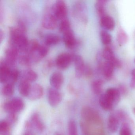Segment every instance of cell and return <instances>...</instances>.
<instances>
[{
  "label": "cell",
  "mask_w": 135,
  "mask_h": 135,
  "mask_svg": "<svg viewBox=\"0 0 135 135\" xmlns=\"http://www.w3.org/2000/svg\"><path fill=\"white\" fill-rule=\"evenodd\" d=\"M109 61H110L113 64L114 68H120L121 67V62L116 57H114L113 60Z\"/></svg>",
  "instance_id": "38"
},
{
  "label": "cell",
  "mask_w": 135,
  "mask_h": 135,
  "mask_svg": "<svg viewBox=\"0 0 135 135\" xmlns=\"http://www.w3.org/2000/svg\"><path fill=\"white\" fill-rule=\"evenodd\" d=\"M18 52V50L12 46L8 48L5 51V58L4 60L10 68L16 64L19 58Z\"/></svg>",
  "instance_id": "8"
},
{
  "label": "cell",
  "mask_w": 135,
  "mask_h": 135,
  "mask_svg": "<svg viewBox=\"0 0 135 135\" xmlns=\"http://www.w3.org/2000/svg\"><path fill=\"white\" fill-rule=\"evenodd\" d=\"M100 24L101 26L107 30L113 31L115 26V21L112 17L105 15L101 18Z\"/></svg>",
  "instance_id": "17"
},
{
  "label": "cell",
  "mask_w": 135,
  "mask_h": 135,
  "mask_svg": "<svg viewBox=\"0 0 135 135\" xmlns=\"http://www.w3.org/2000/svg\"><path fill=\"white\" fill-rule=\"evenodd\" d=\"M60 41V37L55 34H49L46 35L44 38L45 45L48 46L57 45Z\"/></svg>",
  "instance_id": "23"
},
{
  "label": "cell",
  "mask_w": 135,
  "mask_h": 135,
  "mask_svg": "<svg viewBox=\"0 0 135 135\" xmlns=\"http://www.w3.org/2000/svg\"><path fill=\"white\" fill-rule=\"evenodd\" d=\"M104 94L113 107L117 105L119 103L120 99L121 94L118 89L115 88H109Z\"/></svg>",
  "instance_id": "11"
},
{
  "label": "cell",
  "mask_w": 135,
  "mask_h": 135,
  "mask_svg": "<svg viewBox=\"0 0 135 135\" xmlns=\"http://www.w3.org/2000/svg\"><path fill=\"white\" fill-rule=\"evenodd\" d=\"M71 29V24L68 19L66 18L61 20L59 25V30L61 32L64 33Z\"/></svg>",
  "instance_id": "32"
},
{
  "label": "cell",
  "mask_w": 135,
  "mask_h": 135,
  "mask_svg": "<svg viewBox=\"0 0 135 135\" xmlns=\"http://www.w3.org/2000/svg\"><path fill=\"white\" fill-rule=\"evenodd\" d=\"M63 41L66 47L73 49L76 45V40L74 33L71 29L63 33Z\"/></svg>",
  "instance_id": "14"
},
{
  "label": "cell",
  "mask_w": 135,
  "mask_h": 135,
  "mask_svg": "<svg viewBox=\"0 0 135 135\" xmlns=\"http://www.w3.org/2000/svg\"><path fill=\"white\" fill-rule=\"evenodd\" d=\"M20 76V73L18 69H13L11 70L8 83H11L14 84L18 79Z\"/></svg>",
  "instance_id": "35"
},
{
  "label": "cell",
  "mask_w": 135,
  "mask_h": 135,
  "mask_svg": "<svg viewBox=\"0 0 135 135\" xmlns=\"http://www.w3.org/2000/svg\"><path fill=\"white\" fill-rule=\"evenodd\" d=\"M22 135H33V134L30 131H26Z\"/></svg>",
  "instance_id": "43"
},
{
  "label": "cell",
  "mask_w": 135,
  "mask_h": 135,
  "mask_svg": "<svg viewBox=\"0 0 135 135\" xmlns=\"http://www.w3.org/2000/svg\"><path fill=\"white\" fill-rule=\"evenodd\" d=\"M53 12L57 20H62L66 18L68 14L67 6L64 1H57L52 8Z\"/></svg>",
  "instance_id": "4"
},
{
  "label": "cell",
  "mask_w": 135,
  "mask_h": 135,
  "mask_svg": "<svg viewBox=\"0 0 135 135\" xmlns=\"http://www.w3.org/2000/svg\"><path fill=\"white\" fill-rule=\"evenodd\" d=\"M0 32H0V41L1 42H2L4 38V34L3 31L2 30H1Z\"/></svg>",
  "instance_id": "41"
},
{
  "label": "cell",
  "mask_w": 135,
  "mask_h": 135,
  "mask_svg": "<svg viewBox=\"0 0 135 135\" xmlns=\"http://www.w3.org/2000/svg\"><path fill=\"white\" fill-rule=\"evenodd\" d=\"M21 79L30 83L35 82L37 80L38 75L35 71L31 69H27L23 71L21 74Z\"/></svg>",
  "instance_id": "21"
},
{
  "label": "cell",
  "mask_w": 135,
  "mask_h": 135,
  "mask_svg": "<svg viewBox=\"0 0 135 135\" xmlns=\"http://www.w3.org/2000/svg\"><path fill=\"white\" fill-rule=\"evenodd\" d=\"M11 71V68L4 60H1L0 64V81L1 83H8Z\"/></svg>",
  "instance_id": "12"
},
{
  "label": "cell",
  "mask_w": 135,
  "mask_h": 135,
  "mask_svg": "<svg viewBox=\"0 0 135 135\" xmlns=\"http://www.w3.org/2000/svg\"><path fill=\"white\" fill-rule=\"evenodd\" d=\"M11 126L7 120H3L0 122V133L1 135H10Z\"/></svg>",
  "instance_id": "27"
},
{
  "label": "cell",
  "mask_w": 135,
  "mask_h": 135,
  "mask_svg": "<svg viewBox=\"0 0 135 135\" xmlns=\"http://www.w3.org/2000/svg\"><path fill=\"white\" fill-rule=\"evenodd\" d=\"M48 99L50 105L52 107H56L62 101V95L58 90L51 88L48 90Z\"/></svg>",
  "instance_id": "9"
},
{
  "label": "cell",
  "mask_w": 135,
  "mask_h": 135,
  "mask_svg": "<svg viewBox=\"0 0 135 135\" xmlns=\"http://www.w3.org/2000/svg\"><path fill=\"white\" fill-rule=\"evenodd\" d=\"M134 62H135V60H134Z\"/></svg>",
  "instance_id": "46"
},
{
  "label": "cell",
  "mask_w": 135,
  "mask_h": 135,
  "mask_svg": "<svg viewBox=\"0 0 135 135\" xmlns=\"http://www.w3.org/2000/svg\"><path fill=\"white\" fill-rule=\"evenodd\" d=\"M49 52V48L48 46L45 45H40L36 50L29 55L32 63H37L46 56Z\"/></svg>",
  "instance_id": "7"
},
{
  "label": "cell",
  "mask_w": 135,
  "mask_h": 135,
  "mask_svg": "<svg viewBox=\"0 0 135 135\" xmlns=\"http://www.w3.org/2000/svg\"><path fill=\"white\" fill-rule=\"evenodd\" d=\"M68 135H78L76 123L74 120H71L68 124Z\"/></svg>",
  "instance_id": "33"
},
{
  "label": "cell",
  "mask_w": 135,
  "mask_h": 135,
  "mask_svg": "<svg viewBox=\"0 0 135 135\" xmlns=\"http://www.w3.org/2000/svg\"><path fill=\"white\" fill-rule=\"evenodd\" d=\"M44 90L42 86L40 84H35L31 86L28 98L32 101L38 100L42 98Z\"/></svg>",
  "instance_id": "15"
},
{
  "label": "cell",
  "mask_w": 135,
  "mask_h": 135,
  "mask_svg": "<svg viewBox=\"0 0 135 135\" xmlns=\"http://www.w3.org/2000/svg\"><path fill=\"white\" fill-rule=\"evenodd\" d=\"M18 61L20 64L25 67L31 66L32 63L30 55L27 53L19 57Z\"/></svg>",
  "instance_id": "31"
},
{
  "label": "cell",
  "mask_w": 135,
  "mask_h": 135,
  "mask_svg": "<svg viewBox=\"0 0 135 135\" xmlns=\"http://www.w3.org/2000/svg\"><path fill=\"white\" fill-rule=\"evenodd\" d=\"M73 61L75 64V75L77 78L84 76L86 65L83 57L79 55H73Z\"/></svg>",
  "instance_id": "10"
},
{
  "label": "cell",
  "mask_w": 135,
  "mask_h": 135,
  "mask_svg": "<svg viewBox=\"0 0 135 135\" xmlns=\"http://www.w3.org/2000/svg\"><path fill=\"white\" fill-rule=\"evenodd\" d=\"M91 86L93 92L96 94H99L102 90L103 82L100 80H94L92 82Z\"/></svg>",
  "instance_id": "30"
},
{
  "label": "cell",
  "mask_w": 135,
  "mask_h": 135,
  "mask_svg": "<svg viewBox=\"0 0 135 135\" xmlns=\"http://www.w3.org/2000/svg\"><path fill=\"white\" fill-rule=\"evenodd\" d=\"M14 84L10 83H6L1 90L2 94L5 97H11L14 94Z\"/></svg>",
  "instance_id": "25"
},
{
  "label": "cell",
  "mask_w": 135,
  "mask_h": 135,
  "mask_svg": "<svg viewBox=\"0 0 135 135\" xmlns=\"http://www.w3.org/2000/svg\"><path fill=\"white\" fill-rule=\"evenodd\" d=\"M114 67L110 61H105L103 65V75L106 79H110L113 76Z\"/></svg>",
  "instance_id": "22"
},
{
  "label": "cell",
  "mask_w": 135,
  "mask_h": 135,
  "mask_svg": "<svg viewBox=\"0 0 135 135\" xmlns=\"http://www.w3.org/2000/svg\"><path fill=\"white\" fill-rule=\"evenodd\" d=\"M103 57L107 61H110L115 57L114 53L110 47H106L103 49Z\"/></svg>",
  "instance_id": "34"
},
{
  "label": "cell",
  "mask_w": 135,
  "mask_h": 135,
  "mask_svg": "<svg viewBox=\"0 0 135 135\" xmlns=\"http://www.w3.org/2000/svg\"><path fill=\"white\" fill-rule=\"evenodd\" d=\"M85 9V5L81 2H78L73 7V13L77 18L85 22L86 20V16L84 15Z\"/></svg>",
  "instance_id": "16"
},
{
  "label": "cell",
  "mask_w": 135,
  "mask_h": 135,
  "mask_svg": "<svg viewBox=\"0 0 135 135\" xmlns=\"http://www.w3.org/2000/svg\"><path fill=\"white\" fill-rule=\"evenodd\" d=\"M30 121L33 127L37 131L42 132L45 129V125L37 113H35L32 114Z\"/></svg>",
  "instance_id": "18"
},
{
  "label": "cell",
  "mask_w": 135,
  "mask_h": 135,
  "mask_svg": "<svg viewBox=\"0 0 135 135\" xmlns=\"http://www.w3.org/2000/svg\"><path fill=\"white\" fill-rule=\"evenodd\" d=\"M106 1L103 0H100L96 1L95 3V8L101 18L105 16V7Z\"/></svg>",
  "instance_id": "28"
},
{
  "label": "cell",
  "mask_w": 135,
  "mask_h": 135,
  "mask_svg": "<svg viewBox=\"0 0 135 135\" xmlns=\"http://www.w3.org/2000/svg\"><path fill=\"white\" fill-rule=\"evenodd\" d=\"M91 74H92V71H91V69L88 65H86L84 71V75L87 77V76H90Z\"/></svg>",
  "instance_id": "39"
},
{
  "label": "cell",
  "mask_w": 135,
  "mask_h": 135,
  "mask_svg": "<svg viewBox=\"0 0 135 135\" xmlns=\"http://www.w3.org/2000/svg\"><path fill=\"white\" fill-rule=\"evenodd\" d=\"M119 120L116 115L111 114L109 116L107 121L108 129L112 133L117 132L119 126Z\"/></svg>",
  "instance_id": "19"
},
{
  "label": "cell",
  "mask_w": 135,
  "mask_h": 135,
  "mask_svg": "<svg viewBox=\"0 0 135 135\" xmlns=\"http://www.w3.org/2000/svg\"><path fill=\"white\" fill-rule=\"evenodd\" d=\"M54 135H61V134L59 132H56V133H55V134H54Z\"/></svg>",
  "instance_id": "44"
},
{
  "label": "cell",
  "mask_w": 135,
  "mask_h": 135,
  "mask_svg": "<svg viewBox=\"0 0 135 135\" xmlns=\"http://www.w3.org/2000/svg\"><path fill=\"white\" fill-rule=\"evenodd\" d=\"M82 118L86 122L98 123L100 122V117L95 110L89 107H84L81 111Z\"/></svg>",
  "instance_id": "3"
},
{
  "label": "cell",
  "mask_w": 135,
  "mask_h": 135,
  "mask_svg": "<svg viewBox=\"0 0 135 135\" xmlns=\"http://www.w3.org/2000/svg\"><path fill=\"white\" fill-rule=\"evenodd\" d=\"M17 119H18V117L16 113H8L7 120L9 122L11 125L16 123V122L17 121Z\"/></svg>",
  "instance_id": "37"
},
{
  "label": "cell",
  "mask_w": 135,
  "mask_h": 135,
  "mask_svg": "<svg viewBox=\"0 0 135 135\" xmlns=\"http://www.w3.org/2000/svg\"><path fill=\"white\" fill-rule=\"evenodd\" d=\"M99 103L102 108L105 110H110L114 107L105 94H102L100 96Z\"/></svg>",
  "instance_id": "24"
},
{
  "label": "cell",
  "mask_w": 135,
  "mask_h": 135,
  "mask_svg": "<svg viewBox=\"0 0 135 135\" xmlns=\"http://www.w3.org/2000/svg\"><path fill=\"white\" fill-rule=\"evenodd\" d=\"M131 79L135 80V69H133L132 72V79Z\"/></svg>",
  "instance_id": "42"
},
{
  "label": "cell",
  "mask_w": 135,
  "mask_h": 135,
  "mask_svg": "<svg viewBox=\"0 0 135 135\" xmlns=\"http://www.w3.org/2000/svg\"><path fill=\"white\" fill-rule=\"evenodd\" d=\"M57 18L53 12H48L45 14L42 20V25L45 29L52 30L56 28L57 25Z\"/></svg>",
  "instance_id": "6"
},
{
  "label": "cell",
  "mask_w": 135,
  "mask_h": 135,
  "mask_svg": "<svg viewBox=\"0 0 135 135\" xmlns=\"http://www.w3.org/2000/svg\"><path fill=\"white\" fill-rule=\"evenodd\" d=\"M120 91V94L121 93H123V94H125L126 93L127 91V89H126V88L125 86L124 85H121L119 87V89H118Z\"/></svg>",
  "instance_id": "40"
},
{
  "label": "cell",
  "mask_w": 135,
  "mask_h": 135,
  "mask_svg": "<svg viewBox=\"0 0 135 135\" xmlns=\"http://www.w3.org/2000/svg\"><path fill=\"white\" fill-rule=\"evenodd\" d=\"M133 114L135 115V107L133 109Z\"/></svg>",
  "instance_id": "45"
},
{
  "label": "cell",
  "mask_w": 135,
  "mask_h": 135,
  "mask_svg": "<svg viewBox=\"0 0 135 135\" xmlns=\"http://www.w3.org/2000/svg\"><path fill=\"white\" fill-rule=\"evenodd\" d=\"M120 135H132L131 129L127 123H122L120 129Z\"/></svg>",
  "instance_id": "36"
},
{
  "label": "cell",
  "mask_w": 135,
  "mask_h": 135,
  "mask_svg": "<svg viewBox=\"0 0 135 135\" xmlns=\"http://www.w3.org/2000/svg\"><path fill=\"white\" fill-rule=\"evenodd\" d=\"M101 41L103 44L105 45H109L112 41V37L108 32L104 30L100 32Z\"/></svg>",
  "instance_id": "29"
},
{
  "label": "cell",
  "mask_w": 135,
  "mask_h": 135,
  "mask_svg": "<svg viewBox=\"0 0 135 135\" xmlns=\"http://www.w3.org/2000/svg\"><path fill=\"white\" fill-rule=\"evenodd\" d=\"M64 82L63 75L59 72L53 73L50 76V83L52 88L58 90L61 88Z\"/></svg>",
  "instance_id": "13"
},
{
  "label": "cell",
  "mask_w": 135,
  "mask_h": 135,
  "mask_svg": "<svg viewBox=\"0 0 135 135\" xmlns=\"http://www.w3.org/2000/svg\"><path fill=\"white\" fill-rule=\"evenodd\" d=\"M31 86L30 82L21 79L18 87L19 92L22 96L28 97Z\"/></svg>",
  "instance_id": "20"
},
{
  "label": "cell",
  "mask_w": 135,
  "mask_h": 135,
  "mask_svg": "<svg viewBox=\"0 0 135 135\" xmlns=\"http://www.w3.org/2000/svg\"><path fill=\"white\" fill-rule=\"evenodd\" d=\"M73 55L63 53L58 55L56 59V64L60 69H65L68 68L73 61Z\"/></svg>",
  "instance_id": "5"
},
{
  "label": "cell",
  "mask_w": 135,
  "mask_h": 135,
  "mask_svg": "<svg viewBox=\"0 0 135 135\" xmlns=\"http://www.w3.org/2000/svg\"><path fill=\"white\" fill-rule=\"evenodd\" d=\"M25 107L23 100L20 98H15L4 103L3 109L8 113H17L22 111Z\"/></svg>",
  "instance_id": "2"
},
{
  "label": "cell",
  "mask_w": 135,
  "mask_h": 135,
  "mask_svg": "<svg viewBox=\"0 0 135 135\" xmlns=\"http://www.w3.org/2000/svg\"><path fill=\"white\" fill-rule=\"evenodd\" d=\"M9 33L11 46L16 48L19 51L26 52L29 41L25 33L17 26L10 28Z\"/></svg>",
  "instance_id": "1"
},
{
  "label": "cell",
  "mask_w": 135,
  "mask_h": 135,
  "mask_svg": "<svg viewBox=\"0 0 135 135\" xmlns=\"http://www.w3.org/2000/svg\"><path fill=\"white\" fill-rule=\"evenodd\" d=\"M128 35L122 29H119L117 34V40L120 45H124L128 41Z\"/></svg>",
  "instance_id": "26"
}]
</instances>
